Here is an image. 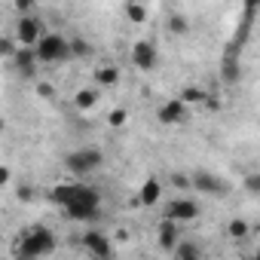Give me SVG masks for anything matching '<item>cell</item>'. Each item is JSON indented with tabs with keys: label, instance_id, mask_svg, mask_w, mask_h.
<instances>
[{
	"label": "cell",
	"instance_id": "1",
	"mask_svg": "<svg viewBox=\"0 0 260 260\" xmlns=\"http://www.w3.org/2000/svg\"><path fill=\"white\" fill-rule=\"evenodd\" d=\"M52 202L74 220H95L101 214V193L83 181H68L52 187Z\"/></svg>",
	"mask_w": 260,
	"mask_h": 260
},
{
	"label": "cell",
	"instance_id": "2",
	"mask_svg": "<svg viewBox=\"0 0 260 260\" xmlns=\"http://www.w3.org/2000/svg\"><path fill=\"white\" fill-rule=\"evenodd\" d=\"M55 233L49 230V226H43V223H37V226H31V230H25L22 236H19V242H16V254L22 257V260H43V257H49L52 251H55Z\"/></svg>",
	"mask_w": 260,
	"mask_h": 260
},
{
	"label": "cell",
	"instance_id": "3",
	"mask_svg": "<svg viewBox=\"0 0 260 260\" xmlns=\"http://www.w3.org/2000/svg\"><path fill=\"white\" fill-rule=\"evenodd\" d=\"M31 52H34L37 64H58V61H68V58H71V40L61 37V34L46 31V34L37 40V46H34Z\"/></svg>",
	"mask_w": 260,
	"mask_h": 260
},
{
	"label": "cell",
	"instance_id": "4",
	"mask_svg": "<svg viewBox=\"0 0 260 260\" xmlns=\"http://www.w3.org/2000/svg\"><path fill=\"white\" fill-rule=\"evenodd\" d=\"M104 166V153L98 147H80L74 153L64 156V169L74 175V178H89L92 172H98Z\"/></svg>",
	"mask_w": 260,
	"mask_h": 260
},
{
	"label": "cell",
	"instance_id": "5",
	"mask_svg": "<svg viewBox=\"0 0 260 260\" xmlns=\"http://www.w3.org/2000/svg\"><path fill=\"white\" fill-rule=\"evenodd\" d=\"M43 34H46V25H43L40 16L31 13V16H19V19H16V43H19L22 49H34Z\"/></svg>",
	"mask_w": 260,
	"mask_h": 260
},
{
	"label": "cell",
	"instance_id": "6",
	"mask_svg": "<svg viewBox=\"0 0 260 260\" xmlns=\"http://www.w3.org/2000/svg\"><path fill=\"white\" fill-rule=\"evenodd\" d=\"M80 242H83V248H86V254L92 260H113L116 257V248H113L110 236L101 233V230H86Z\"/></svg>",
	"mask_w": 260,
	"mask_h": 260
},
{
	"label": "cell",
	"instance_id": "7",
	"mask_svg": "<svg viewBox=\"0 0 260 260\" xmlns=\"http://www.w3.org/2000/svg\"><path fill=\"white\" fill-rule=\"evenodd\" d=\"M199 217V202L196 199H190V196H175V199H169L166 202V220H172V223H190V220H196Z\"/></svg>",
	"mask_w": 260,
	"mask_h": 260
},
{
	"label": "cell",
	"instance_id": "8",
	"mask_svg": "<svg viewBox=\"0 0 260 260\" xmlns=\"http://www.w3.org/2000/svg\"><path fill=\"white\" fill-rule=\"evenodd\" d=\"M190 190H199V193H205V196H226L230 184H226L220 175H214V172L196 169V172L190 175Z\"/></svg>",
	"mask_w": 260,
	"mask_h": 260
},
{
	"label": "cell",
	"instance_id": "9",
	"mask_svg": "<svg viewBox=\"0 0 260 260\" xmlns=\"http://www.w3.org/2000/svg\"><path fill=\"white\" fill-rule=\"evenodd\" d=\"M156 119H159L162 125H184V122L190 119V107H187L184 101H178V98H169V101L159 104Z\"/></svg>",
	"mask_w": 260,
	"mask_h": 260
},
{
	"label": "cell",
	"instance_id": "10",
	"mask_svg": "<svg viewBox=\"0 0 260 260\" xmlns=\"http://www.w3.org/2000/svg\"><path fill=\"white\" fill-rule=\"evenodd\" d=\"M132 64H135L138 71H153V68L159 64V49H156L150 40H138V43L132 46Z\"/></svg>",
	"mask_w": 260,
	"mask_h": 260
},
{
	"label": "cell",
	"instance_id": "11",
	"mask_svg": "<svg viewBox=\"0 0 260 260\" xmlns=\"http://www.w3.org/2000/svg\"><path fill=\"white\" fill-rule=\"evenodd\" d=\"M138 202L141 205H147V208H153V205H159L162 202V181L159 178H144V184L138 187Z\"/></svg>",
	"mask_w": 260,
	"mask_h": 260
},
{
	"label": "cell",
	"instance_id": "12",
	"mask_svg": "<svg viewBox=\"0 0 260 260\" xmlns=\"http://www.w3.org/2000/svg\"><path fill=\"white\" fill-rule=\"evenodd\" d=\"M10 61H13V68H16V74H19V77H25V80H31V77L37 74V68H40L31 49H16Z\"/></svg>",
	"mask_w": 260,
	"mask_h": 260
},
{
	"label": "cell",
	"instance_id": "13",
	"mask_svg": "<svg viewBox=\"0 0 260 260\" xmlns=\"http://www.w3.org/2000/svg\"><path fill=\"white\" fill-rule=\"evenodd\" d=\"M156 242H159L162 251H175L178 242H181V226L172 223V220H159V226H156Z\"/></svg>",
	"mask_w": 260,
	"mask_h": 260
},
{
	"label": "cell",
	"instance_id": "14",
	"mask_svg": "<svg viewBox=\"0 0 260 260\" xmlns=\"http://www.w3.org/2000/svg\"><path fill=\"white\" fill-rule=\"evenodd\" d=\"M95 83H98V86H116V83H119V68H116V64H101V68H95Z\"/></svg>",
	"mask_w": 260,
	"mask_h": 260
},
{
	"label": "cell",
	"instance_id": "15",
	"mask_svg": "<svg viewBox=\"0 0 260 260\" xmlns=\"http://www.w3.org/2000/svg\"><path fill=\"white\" fill-rule=\"evenodd\" d=\"M175 254V260H202V248L196 245V242H178V248L172 251Z\"/></svg>",
	"mask_w": 260,
	"mask_h": 260
},
{
	"label": "cell",
	"instance_id": "16",
	"mask_svg": "<svg viewBox=\"0 0 260 260\" xmlns=\"http://www.w3.org/2000/svg\"><path fill=\"white\" fill-rule=\"evenodd\" d=\"M178 101H184L187 107H190V104H205V101H208V92L199 89V86H184L181 95H178Z\"/></svg>",
	"mask_w": 260,
	"mask_h": 260
},
{
	"label": "cell",
	"instance_id": "17",
	"mask_svg": "<svg viewBox=\"0 0 260 260\" xmlns=\"http://www.w3.org/2000/svg\"><path fill=\"white\" fill-rule=\"evenodd\" d=\"M98 98H101L98 89H89V86H86V89H80V92L74 95V104H77V110H92V107L98 104Z\"/></svg>",
	"mask_w": 260,
	"mask_h": 260
},
{
	"label": "cell",
	"instance_id": "18",
	"mask_svg": "<svg viewBox=\"0 0 260 260\" xmlns=\"http://www.w3.org/2000/svg\"><path fill=\"white\" fill-rule=\"evenodd\" d=\"M220 71H223V83H236V80H239V55H236V52H226Z\"/></svg>",
	"mask_w": 260,
	"mask_h": 260
},
{
	"label": "cell",
	"instance_id": "19",
	"mask_svg": "<svg viewBox=\"0 0 260 260\" xmlns=\"http://www.w3.org/2000/svg\"><path fill=\"white\" fill-rule=\"evenodd\" d=\"M122 10H125V16L132 19L135 25H141V22L147 19V7H144V4H125Z\"/></svg>",
	"mask_w": 260,
	"mask_h": 260
},
{
	"label": "cell",
	"instance_id": "20",
	"mask_svg": "<svg viewBox=\"0 0 260 260\" xmlns=\"http://www.w3.org/2000/svg\"><path fill=\"white\" fill-rule=\"evenodd\" d=\"M226 233H230L233 239H245V236H248V220H230Z\"/></svg>",
	"mask_w": 260,
	"mask_h": 260
},
{
	"label": "cell",
	"instance_id": "21",
	"mask_svg": "<svg viewBox=\"0 0 260 260\" xmlns=\"http://www.w3.org/2000/svg\"><path fill=\"white\" fill-rule=\"evenodd\" d=\"M86 55H89V43L80 40V37L71 40V58H86Z\"/></svg>",
	"mask_w": 260,
	"mask_h": 260
},
{
	"label": "cell",
	"instance_id": "22",
	"mask_svg": "<svg viewBox=\"0 0 260 260\" xmlns=\"http://www.w3.org/2000/svg\"><path fill=\"white\" fill-rule=\"evenodd\" d=\"M13 52H16V40L0 37V55H4V58H13Z\"/></svg>",
	"mask_w": 260,
	"mask_h": 260
},
{
	"label": "cell",
	"instance_id": "23",
	"mask_svg": "<svg viewBox=\"0 0 260 260\" xmlns=\"http://www.w3.org/2000/svg\"><path fill=\"white\" fill-rule=\"evenodd\" d=\"M172 34H187V19L184 16H172Z\"/></svg>",
	"mask_w": 260,
	"mask_h": 260
},
{
	"label": "cell",
	"instance_id": "24",
	"mask_svg": "<svg viewBox=\"0 0 260 260\" xmlns=\"http://www.w3.org/2000/svg\"><path fill=\"white\" fill-rule=\"evenodd\" d=\"M125 116H128L125 110H110V116H107V119H110L113 125H122V122H125Z\"/></svg>",
	"mask_w": 260,
	"mask_h": 260
},
{
	"label": "cell",
	"instance_id": "25",
	"mask_svg": "<svg viewBox=\"0 0 260 260\" xmlns=\"http://www.w3.org/2000/svg\"><path fill=\"white\" fill-rule=\"evenodd\" d=\"M172 184L178 190H190V178H184V175H172Z\"/></svg>",
	"mask_w": 260,
	"mask_h": 260
},
{
	"label": "cell",
	"instance_id": "26",
	"mask_svg": "<svg viewBox=\"0 0 260 260\" xmlns=\"http://www.w3.org/2000/svg\"><path fill=\"white\" fill-rule=\"evenodd\" d=\"M37 92H40L43 98H52V92H55V89H52L49 83H37Z\"/></svg>",
	"mask_w": 260,
	"mask_h": 260
},
{
	"label": "cell",
	"instance_id": "27",
	"mask_svg": "<svg viewBox=\"0 0 260 260\" xmlns=\"http://www.w3.org/2000/svg\"><path fill=\"white\" fill-rule=\"evenodd\" d=\"M248 190H251V193L260 190V178H257V175H248Z\"/></svg>",
	"mask_w": 260,
	"mask_h": 260
},
{
	"label": "cell",
	"instance_id": "28",
	"mask_svg": "<svg viewBox=\"0 0 260 260\" xmlns=\"http://www.w3.org/2000/svg\"><path fill=\"white\" fill-rule=\"evenodd\" d=\"M4 184H10V169L0 166V187H4Z\"/></svg>",
	"mask_w": 260,
	"mask_h": 260
},
{
	"label": "cell",
	"instance_id": "29",
	"mask_svg": "<svg viewBox=\"0 0 260 260\" xmlns=\"http://www.w3.org/2000/svg\"><path fill=\"white\" fill-rule=\"evenodd\" d=\"M0 135H4V116H0Z\"/></svg>",
	"mask_w": 260,
	"mask_h": 260
}]
</instances>
